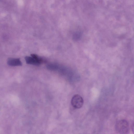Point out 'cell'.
I'll list each match as a JSON object with an SVG mask.
<instances>
[{
  "mask_svg": "<svg viewBox=\"0 0 134 134\" xmlns=\"http://www.w3.org/2000/svg\"><path fill=\"white\" fill-rule=\"evenodd\" d=\"M26 63L28 64L33 65L36 66H39L40 64L38 62L32 57L27 56L25 57Z\"/></svg>",
  "mask_w": 134,
  "mask_h": 134,
  "instance_id": "4",
  "label": "cell"
},
{
  "mask_svg": "<svg viewBox=\"0 0 134 134\" xmlns=\"http://www.w3.org/2000/svg\"><path fill=\"white\" fill-rule=\"evenodd\" d=\"M115 128L116 131L119 134H128L129 132V123L125 119L117 122L115 124Z\"/></svg>",
  "mask_w": 134,
  "mask_h": 134,
  "instance_id": "1",
  "label": "cell"
},
{
  "mask_svg": "<svg viewBox=\"0 0 134 134\" xmlns=\"http://www.w3.org/2000/svg\"><path fill=\"white\" fill-rule=\"evenodd\" d=\"M82 34L81 32H75L73 35V39L75 41H77L80 39L81 37Z\"/></svg>",
  "mask_w": 134,
  "mask_h": 134,
  "instance_id": "7",
  "label": "cell"
},
{
  "mask_svg": "<svg viewBox=\"0 0 134 134\" xmlns=\"http://www.w3.org/2000/svg\"><path fill=\"white\" fill-rule=\"evenodd\" d=\"M47 68L49 70L56 71L59 69V66L58 65L55 64H49L47 65Z\"/></svg>",
  "mask_w": 134,
  "mask_h": 134,
  "instance_id": "5",
  "label": "cell"
},
{
  "mask_svg": "<svg viewBox=\"0 0 134 134\" xmlns=\"http://www.w3.org/2000/svg\"><path fill=\"white\" fill-rule=\"evenodd\" d=\"M31 56L40 64L44 61V60H43L42 58L40 57L35 54H32Z\"/></svg>",
  "mask_w": 134,
  "mask_h": 134,
  "instance_id": "6",
  "label": "cell"
},
{
  "mask_svg": "<svg viewBox=\"0 0 134 134\" xmlns=\"http://www.w3.org/2000/svg\"><path fill=\"white\" fill-rule=\"evenodd\" d=\"M71 103L72 106L74 108H80L83 106L84 100L80 95L78 94L75 95L72 98Z\"/></svg>",
  "mask_w": 134,
  "mask_h": 134,
  "instance_id": "2",
  "label": "cell"
},
{
  "mask_svg": "<svg viewBox=\"0 0 134 134\" xmlns=\"http://www.w3.org/2000/svg\"><path fill=\"white\" fill-rule=\"evenodd\" d=\"M7 64L11 66H21L22 64L20 59L13 58H9L7 61Z\"/></svg>",
  "mask_w": 134,
  "mask_h": 134,
  "instance_id": "3",
  "label": "cell"
}]
</instances>
